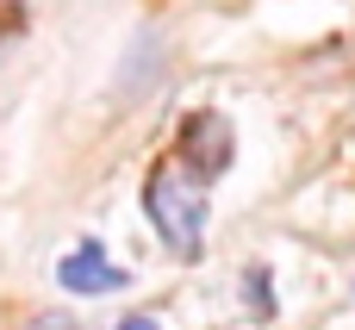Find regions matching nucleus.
Returning <instances> with one entry per match:
<instances>
[{"label": "nucleus", "mask_w": 355, "mask_h": 330, "mask_svg": "<svg viewBox=\"0 0 355 330\" xmlns=\"http://www.w3.org/2000/svg\"><path fill=\"white\" fill-rule=\"evenodd\" d=\"M144 212L162 231V243L175 256H200L206 250V181H193L181 162H156L144 181Z\"/></svg>", "instance_id": "nucleus-1"}, {"label": "nucleus", "mask_w": 355, "mask_h": 330, "mask_svg": "<svg viewBox=\"0 0 355 330\" xmlns=\"http://www.w3.org/2000/svg\"><path fill=\"white\" fill-rule=\"evenodd\" d=\"M175 162H181L193 181H218V175L231 168V119H225V112H193V119L181 125Z\"/></svg>", "instance_id": "nucleus-2"}, {"label": "nucleus", "mask_w": 355, "mask_h": 330, "mask_svg": "<svg viewBox=\"0 0 355 330\" xmlns=\"http://www.w3.org/2000/svg\"><path fill=\"white\" fill-rule=\"evenodd\" d=\"M56 281H62V293H119L131 275H125L119 262H106V250L87 237V243H75V250L56 262Z\"/></svg>", "instance_id": "nucleus-3"}, {"label": "nucleus", "mask_w": 355, "mask_h": 330, "mask_svg": "<svg viewBox=\"0 0 355 330\" xmlns=\"http://www.w3.org/2000/svg\"><path fill=\"white\" fill-rule=\"evenodd\" d=\"M25 19H31V0H0V56L25 37Z\"/></svg>", "instance_id": "nucleus-4"}, {"label": "nucleus", "mask_w": 355, "mask_h": 330, "mask_svg": "<svg viewBox=\"0 0 355 330\" xmlns=\"http://www.w3.org/2000/svg\"><path fill=\"white\" fill-rule=\"evenodd\" d=\"M243 299H250V312H256V318H275V299H268V275H262V268H250V275H243Z\"/></svg>", "instance_id": "nucleus-5"}, {"label": "nucleus", "mask_w": 355, "mask_h": 330, "mask_svg": "<svg viewBox=\"0 0 355 330\" xmlns=\"http://www.w3.org/2000/svg\"><path fill=\"white\" fill-rule=\"evenodd\" d=\"M119 330H156V318H144V312H131V318H125Z\"/></svg>", "instance_id": "nucleus-6"}, {"label": "nucleus", "mask_w": 355, "mask_h": 330, "mask_svg": "<svg viewBox=\"0 0 355 330\" xmlns=\"http://www.w3.org/2000/svg\"><path fill=\"white\" fill-rule=\"evenodd\" d=\"M37 330H69V324H62V318H50V324H37Z\"/></svg>", "instance_id": "nucleus-7"}]
</instances>
